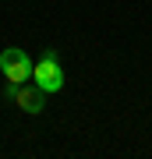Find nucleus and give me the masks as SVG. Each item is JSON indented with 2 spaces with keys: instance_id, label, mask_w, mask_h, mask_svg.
<instances>
[{
  "instance_id": "1",
  "label": "nucleus",
  "mask_w": 152,
  "mask_h": 159,
  "mask_svg": "<svg viewBox=\"0 0 152 159\" xmlns=\"http://www.w3.org/2000/svg\"><path fill=\"white\" fill-rule=\"evenodd\" d=\"M32 67L35 64L28 60L25 50H18V46H7V50H0V71H4L7 81H14V85H25L28 78H32Z\"/></svg>"
},
{
  "instance_id": "2",
  "label": "nucleus",
  "mask_w": 152,
  "mask_h": 159,
  "mask_svg": "<svg viewBox=\"0 0 152 159\" xmlns=\"http://www.w3.org/2000/svg\"><path fill=\"white\" fill-rule=\"evenodd\" d=\"M32 78H35V85H39L43 92H60L64 89V71H60V60H57L53 50H46L43 57L35 60Z\"/></svg>"
},
{
  "instance_id": "3",
  "label": "nucleus",
  "mask_w": 152,
  "mask_h": 159,
  "mask_svg": "<svg viewBox=\"0 0 152 159\" xmlns=\"http://www.w3.org/2000/svg\"><path fill=\"white\" fill-rule=\"evenodd\" d=\"M14 102H18V110H25V113H43V110H46V92L39 89V85H28V81H25V85H18L14 89Z\"/></svg>"
}]
</instances>
